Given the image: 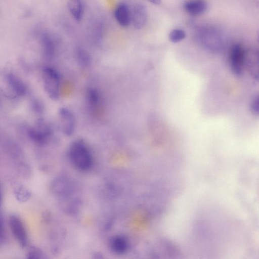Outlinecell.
Segmentation results:
<instances>
[{"label": "cell", "mask_w": 259, "mask_h": 259, "mask_svg": "<svg viewBox=\"0 0 259 259\" xmlns=\"http://www.w3.org/2000/svg\"><path fill=\"white\" fill-rule=\"evenodd\" d=\"M13 192L17 200L21 203L27 201L31 197L30 190L23 185L18 183L13 184Z\"/></svg>", "instance_id": "obj_16"}, {"label": "cell", "mask_w": 259, "mask_h": 259, "mask_svg": "<svg viewBox=\"0 0 259 259\" xmlns=\"http://www.w3.org/2000/svg\"><path fill=\"white\" fill-rule=\"evenodd\" d=\"M131 23L133 27L137 29L142 28L146 24L148 18L146 7L142 4H135L131 11Z\"/></svg>", "instance_id": "obj_8"}, {"label": "cell", "mask_w": 259, "mask_h": 259, "mask_svg": "<svg viewBox=\"0 0 259 259\" xmlns=\"http://www.w3.org/2000/svg\"><path fill=\"white\" fill-rule=\"evenodd\" d=\"M197 42L204 50L213 53L221 52L225 46V38L218 28L208 25L197 27L195 31Z\"/></svg>", "instance_id": "obj_1"}, {"label": "cell", "mask_w": 259, "mask_h": 259, "mask_svg": "<svg viewBox=\"0 0 259 259\" xmlns=\"http://www.w3.org/2000/svg\"><path fill=\"white\" fill-rule=\"evenodd\" d=\"M61 131L67 136L72 135L75 128V118L73 112L67 108H62L59 111Z\"/></svg>", "instance_id": "obj_6"}, {"label": "cell", "mask_w": 259, "mask_h": 259, "mask_svg": "<svg viewBox=\"0 0 259 259\" xmlns=\"http://www.w3.org/2000/svg\"><path fill=\"white\" fill-rule=\"evenodd\" d=\"M6 79L8 86L15 94L18 96H23L26 94V86L18 76L13 73H9L6 75Z\"/></svg>", "instance_id": "obj_10"}, {"label": "cell", "mask_w": 259, "mask_h": 259, "mask_svg": "<svg viewBox=\"0 0 259 259\" xmlns=\"http://www.w3.org/2000/svg\"><path fill=\"white\" fill-rule=\"evenodd\" d=\"M186 36L185 31L181 29H174L172 30L168 35L169 41L173 43L181 41Z\"/></svg>", "instance_id": "obj_19"}, {"label": "cell", "mask_w": 259, "mask_h": 259, "mask_svg": "<svg viewBox=\"0 0 259 259\" xmlns=\"http://www.w3.org/2000/svg\"><path fill=\"white\" fill-rule=\"evenodd\" d=\"M246 51L239 44L233 45L229 52V60L231 69L236 76L242 74L245 62Z\"/></svg>", "instance_id": "obj_4"}, {"label": "cell", "mask_w": 259, "mask_h": 259, "mask_svg": "<svg viewBox=\"0 0 259 259\" xmlns=\"http://www.w3.org/2000/svg\"><path fill=\"white\" fill-rule=\"evenodd\" d=\"M76 56L78 62L80 65L86 67L91 62V58L88 53L83 49L79 48L76 51Z\"/></svg>", "instance_id": "obj_18"}, {"label": "cell", "mask_w": 259, "mask_h": 259, "mask_svg": "<svg viewBox=\"0 0 259 259\" xmlns=\"http://www.w3.org/2000/svg\"><path fill=\"white\" fill-rule=\"evenodd\" d=\"M9 225L11 231L19 244L25 247L28 245L27 232L21 220L16 215H12L9 218Z\"/></svg>", "instance_id": "obj_5"}, {"label": "cell", "mask_w": 259, "mask_h": 259, "mask_svg": "<svg viewBox=\"0 0 259 259\" xmlns=\"http://www.w3.org/2000/svg\"><path fill=\"white\" fill-rule=\"evenodd\" d=\"M259 98L258 95H254L251 99L250 104V109L251 112L255 115L258 116L259 112Z\"/></svg>", "instance_id": "obj_21"}, {"label": "cell", "mask_w": 259, "mask_h": 259, "mask_svg": "<svg viewBox=\"0 0 259 259\" xmlns=\"http://www.w3.org/2000/svg\"><path fill=\"white\" fill-rule=\"evenodd\" d=\"M115 18L119 25L127 27L131 23V10L128 5L121 3L118 5L114 11Z\"/></svg>", "instance_id": "obj_12"}, {"label": "cell", "mask_w": 259, "mask_h": 259, "mask_svg": "<svg viewBox=\"0 0 259 259\" xmlns=\"http://www.w3.org/2000/svg\"><path fill=\"white\" fill-rule=\"evenodd\" d=\"M68 155L72 164L80 170H87L93 165V157L90 150L82 140L75 141L71 144Z\"/></svg>", "instance_id": "obj_2"}, {"label": "cell", "mask_w": 259, "mask_h": 259, "mask_svg": "<svg viewBox=\"0 0 259 259\" xmlns=\"http://www.w3.org/2000/svg\"><path fill=\"white\" fill-rule=\"evenodd\" d=\"M183 8L188 14L199 16L207 11L208 3L205 0H189L185 2Z\"/></svg>", "instance_id": "obj_9"}, {"label": "cell", "mask_w": 259, "mask_h": 259, "mask_svg": "<svg viewBox=\"0 0 259 259\" xmlns=\"http://www.w3.org/2000/svg\"><path fill=\"white\" fill-rule=\"evenodd\" d=\"M26 258L29 259L44 258V254L40 249L36 247H30L26 253Z\"/></svg>", "instance_id": "obj_20"}, {"label": "cell", "mask_w": 259, "mask_h": 259, "mask_svg": "<svg viewBox=\"0 0 259 259\" xmlns=\"http://www.w3.org/2000/svg\"><path fill=\"white\" fill-rule=\"evenodd\" d=\"M5 228L3 218L0 215V241H3L5 238Z\"/></svg>", "instance_id": "obj_22"}, {"label": "cell", "mask_w": 259, "mask_h": 259, "mask_svg": "<svg viewBox=\"0 0 259 259\" xmlns=\"http://www.w3.org/2000/svg\"><path fill=\"white\" fill-rule=\"evenodd\" d=\"M147 1L154 4V5H159L161 3V0H146Z\"/></svg>", "instance_id": "obj_23"}, {"label": "cell", "mask_w": 259, "mask_h": 259, "mask_svg": "<svg viewBox=\"0 0 259 259\" xmlns=\"http://www.w3.org/2000/svg\"><path fill=\"white\" fill-rule=\"evenodd\" d=\"M86 97L88 106L90 111L93 114H96L101 103L100 94L96 89L91 88L87 91Z\"/></svg>", "instance_id": "obj_14"}, {"label": "cell", "mask_w": 259, "mask_h": 259, "mask_svg": "<svg viewBox=\"0 0 259 259\" xmlns=\"http://www.w3.org/2000/svg\"><path fill=\"white\" fill-rule=\"evenodd\" d=\"M40 41L45 56L48 59H52L55 54L56 44L55 39L51 33L42 32L40 35Z\"/></svg>", "instance_id": "obj_11"}, {"label": "cell", "mask_w": 259, "mask_h": 259, "mask_svg": "<svg viewBox=\"0 0 259 259\" xmlns=\"http://www.w3.org/2000/svg\"><path fill=\"white\" fill-rule=\"evenodd\" d=\"M52 134L50 126L43 121L31 127L28 131L30 139L36 143L44 144L47 142Z\"/></svg>", "instance_id": "obj_7"}, {"label": "cell", "mask_w": 259, "mask_h": 259, "mask_svg": "<svg viewBox=\"0 0 259 259\" xmlns=\"http://www.w3.org/2000/svg\"><path fill=\"white\" fill-rule=\"evenodd\" d=\"M42 80L49 98L53 100H58L60 94V78L58 72L52 67H45L42 71Z\"/></svg>", "instance_id": "obj_3"}, {"label": "cell", "mask_w": 259, "mask_h": 259, "mask_svg": "<svg viewBox=\"0 0 259 259\" xmlns=\"http://www.w3.org/2000/svg\"><path fill=\"white\" fill-rule=\"evenodd\" d=\"M1 186H0V204H1Z\"/></svg>", "instance_id": "obj_24"}, {"label": "cell", "mask_w": 259, "mask_h": 259, "mask_svg": "<svg viewBox=\"0 0 259 259\" xmlns=\"http://www.w3.org/2000/svg\"><path fill=\"white\" fill-rule=\"evenodd\" d=\"M258 53L255 51H246L245 65H248L250 74L256 80L258 79Z\"/></svg>", "instance_id": "obj_13"}, {"label": "cell", "mask_w": 259, "mask_h": 259, "mask_svg": "<svg viewBox=\"0 0 259 259\" xmlns=\"http://www.w3.org/2000/svg\"><path fill=\"white\" fill-rule=\"evenodd\" d=\"M111 249L117 253H123L128 247L127 239L123 236L117 235L112 238L110 241Z\"/></svg>", "instance_id": "obj_15"}, {"label": "cell", "mask_w": 259, "mask_h": 259, "mask_svg": "<svg viewBox=\"0 0 259 259\" xmlns=\"http://www.w3.org/2000/svg\"><path fill=\"white\" fill-rule=\"evenodd\" d=\"M68 10L72 17L77 21L80 20L83 15V6L81 0H67Z\"/></svg>", "instance_id": "obj_17"}]
</instances>
